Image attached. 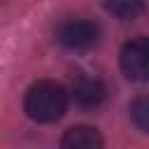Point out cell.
<instances>
[{"label": "cell", "instance_id": "cell-2", "mask_svg": "<svg viewBox=\"0 0 149 149\" xmlns=\"http://www.w3.org/2000/svg\"><path fill=\"white\" fill-rule=\"evenodd\" d=\"M58 42L65 47V49H72V51H84V49H91L95 47L98 37H100V30L93 21H86V19H72V21H65L58 33H56Z\"/></svg>", "mask_w": 149, "mask_h": 149}, {"label": "cell", "instance_id": "cell-1", "mask_svg": "<svg viewBox=\"0 0 149 149\" xmlns=\"http://www.w3.org/2000/svg\"><path fill=\"white\" fill-rule=\"evenodd\" d=\"M23 109L33 121L54 123L68 109V91L51 79H40L26 91Z\"/></svg>", "mask_w": 149, "mask_h": 149}, {"label": "cell", "instance_id": "cell-5", "mask_svg": "<svg viewBox=\"0 0 149 149\" xmlns=\"http://www.w3.org/2000/svg\"><path fill=\"white\" fill-rule=\"evenodd\" d=\"M61 149H102V137L93 126H72L63 133Z\"/></svg>", "mask_w": 149, "mask_h": 149}, {"label": "cell", "instance_id": "cell-7", "mask_svg": "<svg viewBox=\"0 0 149 149\" xmlns=\"http://www.w3.org/2000/svg\"><path fill=\"white\" fill-rule=\"evenodd\" d=\"M130 119L135 121V126L142 130V133H147V128H149V100L142 95V98H137L133 105H130Z\"/></svg>", "mask_w": 149, "mask_h": 149}, {"label": "cell", "instance_id": "cell-6", "mask_svg": "<svg viewBox=\"0 0 149 149\" xmlns=\"http://www.w3.org/2000/svg\"><path fill=\"white\" fill-rule=\"evenodd\" d=\"M105 9L119 19H135L144 9V0H105Z\"/></svg>", "mask_w": 149, "mask_h": 149}, {"label": "cell", "instance_id": "cell-4", "mask_svg": "<svg viewBox=\"0 0 149 149\" xmlns=\"http://www.w3.org/2000/svg\"><path fill=\"white\" fill-rule=\"evenodd\" d=\"M72 95L81 107H100L107 98V88L98 77H77L72 84Z\"/></svg>", "mask_w": 149, "mask_h": 149}, {"label": "cell", "instance_id": "cell-3", "mask_svg": "<svg viewBox=\"0 0 149 149\" xmlns=\"http://www.w3.org/2000/svg\"><path fill=\"white\" fill-rule=\"evenodd\" d=\"M121 70L133 81H144L149 74V42L147 37H135L121 49Z\"/></svg>", "mask_w": 149, "mask_h": 149}]
</instances>
